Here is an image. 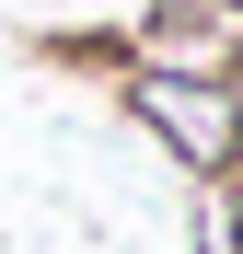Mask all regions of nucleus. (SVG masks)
<instances>
[{"label":"nucleus","instance_id":"obj_1","mask_svg":"<svg viewBox=\"0 0 243 254\" xmlns=\"http://www.w3.org/2000/svg\"><path fill=\"white\" fill-rule=\"evenodd\" d=\"M116 104H128L197 185L243 162V69H116Z\"/></svg>","mask_w":243,"mask_h":254},{"label":"nucleus","instance_id":"obj_2","mask_svg":"<svg viewBox=\"0 0 243 254\" xmlns=\"http://www.w3.org/2000/svg\"><path fill=\"white\" fill-rule=\"evenodd\" d=\"M128 69H243V23L220 0H151L128 23Z\"/></svg>","mask_w":243,"mask_h":254},{"label":"nucleus","instance_id":"obj_3","mask_svg":"<svg viewBox=\"0 0 243 254\" xmlns=\"http://www.w3.org/2000/svg\"><path fill=\"white\" fill-rule=\"evenodd\" d=\"M220 196H209V243L220 254H243V162H232V174H209Z\"/></svg>","mask_w":243,"mask_h":254}]
</instances>
